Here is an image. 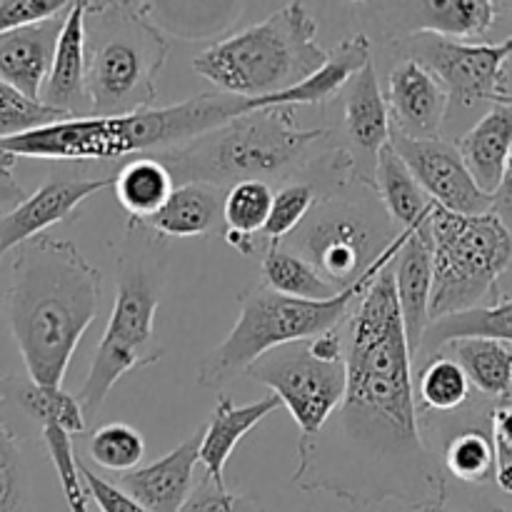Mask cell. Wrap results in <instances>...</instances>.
<instances>
[{
  "label": "cell",
  "mask_w": 512,
  "mask_h": 512,
  "mask_svg": "<svg viewBox=\"0 0 512 512\" xmlns=\"http://www.w3.org/2000/svg\"><path fill=\"white\" fill-rule=\"evenodd\" d=\"M428 233L433 253L430 323L495 295L500 275L510 268L512 235L493 213L458 215L433 205Z\"/></svg>",
  "instance_id": "obj_9"
},
{
  "label": "cell",
  "mask_w": 512,
  "mask_h": 512,
  "mask_svg": "<svg viewBox=\"0 0 512 512\" xmlns=\"http://www.w3.org/2000/svg\"><path fill=\"white\" fill-rule=\"evenodd\" d=\"M63 118H68V115L45 108V105L35 103V100H28L18 90H13L0 80V140L43 128V125L58 123Z\"/></svg>",
  "instance_id": "obj_39"
},
{
  "label": "cell",
  "mask_w": 512,
  "mask_h": 512,
  "mask_svg": "<svg viewBox=\"0 0 512 512\" xmlns=\"http://www.w3.org/2000/svg\"><path fill=\"white\" fill-rule=\"evenodd\" d=\"M490 213H493L495 218H498L512 235V150H510L508 160H505V168H503V175H500L498 190L493 193V208H490Z\"/></svg>",
  "instance_id": "obj_44"
},
{
  "label": "cell",
  "mask_w": 512,
  "mask_h": 512,
  "mask_svg": "<svg viewBox=\"0 0 512 512\" xmlns=\"http://www.w3.org/2000/svg\"><path fill=\"white\" fill-rule=\"evenodd\" d=\"M248 378L273 390L280 405L288 408L300 430L295 458L298 465L308 458L310 448L323 433L325 423L333 418L345 395V360L325 363L310 353L305 343L283 345L250 365Z\"/></svg>",
  "instance_id": "obj_11"
},
{
  "label": "cell",
  "mask_w": 512,
  "mask_h": 512,
  "mask_svg": "<svg viewBox=\"0 0 512 512\" xmlns=\"http://www.w3.org/2000/svg\"><path fill=\"white\" fill-rule=\"evenodd\" d=\"M325 135V128H300L293 108H263L153 158L168 168L175 188L203 183L223 190L245 180L270 185L308 170L310 150Z\"/></svg>",
  "instance_id": "obj_4"
},
{
  "label": "cell",
  "mask_w": 512,
  "mask_h": 512,
  "mask_svg": "<svg viewBox=\"0 0 512 512\" xmlns=\"http://www.w3.org/2000/svg\"><path fill=\"white\" fill-rule=\"evenodd\" d=\"M345 193L320 198L285 243L338 290L353 285L400 233L390 228L378 195L355 203Z\"/></svg>",
  "instance_id": "obj_10"
},
{
  "label": "cell",
  "mask_w": 512,
  "mask_h": 512,
  "mask_svg": "<svg viewBox=\"0 0 512 512\" xmlns=\"http://www.w3.org/2000/svg\"><path fill=\"white\" fill-rule=\"evenodd\" d=\"M23 198L25 190L20 188L18 180H0V215L13 210Z\"/></svg>",
  "instance_id": "obj_45"
},
{
  "label": "cell",
  "mask_w": 512,
  "mask_h": 512,
  "mask_svg": "<svg viewBox=\"0 0 512 512\" xmlns=\"http://www.w3.org/2000/svg\"><path fill=\"white\" fill-rule=\"evenodd\" d=\"M278 408L280 403L273 393L245 405L233 403L228 395H220L218 405L210 415V423L203 428V440H200V465L205 468V478L213 480L218 488H228L225 465H228L233 450L250 430L258 428Z\"/></svg>",
  "instance_id": "obj_23"
},
{
  "label": "cell",
  "mask_w": 512,
  "mask_h": 512,
  "mask_svg": "<svg viewBox=\"0 0 512 512\" xmlns=\"http://www.w3.org/2000/svg\"><path fill=\"white\" fill-rule=\"evenodd\" d=\"M223 190L203 183L178 185L163 208L143 223H130L163 238H195L205 235L223 218Z\"/></svg>",
  "instance_id": "obj_26"
},
{
  "label": "cell",
  "mask_w": 512,
  "mask_h": 512,
  "mask_svg": "<svg viewBox=\"0 0 512 512\" xmlns=\"http://www.w3.org/2000/svg\"><path fill=\"white\" fill-rule=\"evenodd\" d=\"M103 275L70 240L38 235L18 248L5 318L30 380L63 388L75 350L100 310Z\"/></svg>",
  "instance_id": "obj_2"
},
{
  "label": "cell",
  "mask_w": 512,
  "mask_h": 512,
  "mask_svg": "<svg viewBox=\"0 0 512 512\" xmlns=\"http://www.w3.org/2000/svg\"><path fill=\"white\" fill-rule=\"evenodd\" d=\"M273 188L260 180H245L225 190L223 220L228 230L243 235H260L273 208Z\"/></svg>",
  "instance_id": "obj_34"
},
{
  "label": "cell",
  "mask_w": 512,
  "mask_h": 512,
  "mask_svg": "<svg viewBox=\"0 0 512 512\" xmlns=\"http://www.w3.org/2000/svg\"><path fill=\"white\" fill-rule=\"evenodd\" d=\"M110 185H113V178L45 180L33 195H25L13 210L0 215V260L10 250L43 235V230H48L50 225L68 220L85 200L93 198L100 190L110 188Z\"/></svg>",
  "instance_id": "obj_15"
},
{
  "label": "cell",
  "mask_w": 512,
  "mask_h": 512,
  "mask_svg": "<svg viewBox=\"0 0 512 512\" xmlns=\"http://www.w3.org/2000/svg\"><path fill=\"white\" fill-rule=\"evenodd\" d=\"M413 512H455L448 505V485H445V480L438 485V490H435L428 500L415 505Z\"/></svg>",
  "instance_id": "obj_46"
},
{
  "label": "cell",
  "mask_w": 512,
  "mask_h": 512,
  "mask_svg": "<svg viewBox=\"0 0 512 512\" xmlns=\"http://www.w3.org/2000/svg\"><path fill=\"white\" fill-rule=\"evenodd\" d=\"M405 240V230H400L398 238L383 250L378 260L355 280L353 285L340 290L330 300H295L285 295L273 293L265 285H253L240 295V315L235 320L228 338L210 350L195 370V380L203 388H220L233 378H240L250 370L255 360L265 353L283 345L305 343L328 330L340 328L360 295L368 290L375 275L393 263L400 245Z\"/></svg>",
  "instance_id": "obj_5"
},
{
  "label": "cell",
  "mask_w": 512,
  "mask_h": 512,
  "mask_svg": "<svg viewBox=\"0 0 512 512\" xmlns=\"http://www.w3.org/2000/svg\"><path fill=\"white\" fill-rule=\"evenodd\" d=\"M38 103L68 118L93 115L85 90V0L70 5Z\"/></svg>",
  "instance_id": "obj_19"
},
{
  "label": "cell",
  "mask_w": 512,
  "mask_h": 512,
  "mask_svg": "<svg viewBox=\"0 0 512 512\" xmlns=\"http://www.w3.org/2000/svg\"><path fill=\"white\" fill-rule=\"evenodd\" d=\"M390 148L438 208L458 215H485L493 198L475 185L458 148L448 140H410L390 130Z\"/></svg>",
  "instance_id": "obj_13"
},
{
  "label": "cell",
  "mask_w": 512,
  "mask_h": 512,
  "mask_svg": "<svg viewBox=\"0 0 512 512\" xmlns=\"http://www.w3.org/2000/svg\"><path fill=\"white\" fill-rule=\"evenodd\" d=\"M373 5V3H368ZM505 3L493 0H428V3H375L378 20L400 23L408 38L415 33H435L443 38H480L493 28Z\"/></svg>",
  "instance_id": "obj_16"
},
{
  "label": "cell",
  "mask_w": 512,
  "mask_h": 512,
  "mask_svg": "<svg viewBox=\"0 0 512 512\" xmlns=\"http://www.w3.org/2000/svg\"><path fill=\"white\" fill-rule=\"evenodd\" d=\"M163 290V263L153 253H125L118 265V293L93 355L78 403L85 420L98 415L115 383L133 370L163 360L155 345V313Z\"/></svg>",
  "instance_id": "obj_8"
},
{
  "label": "cell",
  "mask_w": 512,
  "mask_h": 512,
  "mask_svg": "<svg viewBox=\"0 0 512 512\" xmlns=\"http://www.w3.org/2000/svg\"><path fill=\"white\" fill-rule=\"evenodd\" d=\"M200 440H203V430L190 435L185 443H180L155 463L123 473L115 485L148 512H180L195 488L193 480L195 465H200Z\"/></svg>",
  "instance_id": "obj_17"
},
{
  "label": "cell",
  "mask_w": 512,
  "mask_h": 512,
  "mask_svg": "<svg viewBox=\"0 0 512 512\" xmlns=\"http://www.w3.org/2000/svg\"><path fill=\"white\" fill-rule=\"evenodd\" d=\"M493 423L495 483L505 495H512V405H500L490 415Z\"/></svg>",
  "instance_id": "obj_41"
},
{
  "label": "cell",
  "mask_w": 512,
  "mask_h": 512,
  "mask_svg": "<svg viewBox=\"0 0 512 512\" xmlns=\"http://www.w3.org/2000/svg\"><path fill=\"white\" fill-rule=\"evenodd\" d=\"M418 398L425 410L453 413L470 398V383L463 368L445 353L428 358L418 378Z\"/></svg>",
  "instance_id": "obj_32"
},
{
  "label": "cell",
  "mask_w": 512,
  "mask_h": 512,
  "mask_svg": "<svg viewBox=\"0 0 512 512\" xmlns=\"http://www.w3.org/2000/svg\"><path fill=\"white\" fill-rule=\"evenodd\" d=\"M40 438H43L45 450H48L50 460L58 473L60 488H63L65 503L70 512H90L85 503V488L78 473V450L73 448V438L58 425H43L40 428Z\"/></svg>",
  "instance_id": "obj_38"
},
{
  "label": "cell",
  "mask_w": 512,
  "mask_h": 512,
  "mask_svg": "<svg viewBox=\"0 0 512 512\" xmlns=\"http://www.w3.org/2000/svg\"><path fill=\"white\" fill-rule=\"evenodd\" d=\"M345 133L355 148L360 175L370 180L375 158L390 143V115L373 60L345 85ZM373 183V180H370Z\"/></svg>",
  "instance_id": "obj_21"
},
{
  "label": "cell",
  "mask_w": 512,
  "mask_h": 512,
  "mask_svg": "<svg viewBox=\"0 0 512 512\" xmlns=\"http://www.w3.org/2000/svg\"><path fill=\"white\" fill-rule=\"evenodd\" d=\"M0 512H28V468L23 443L10 430L0 405Z\"/></svg>",
  "instance_id": "obj_36"
},
{
  "label": "cell",
  "mask_w": 512,
  "mask_h": 512,
  "mask_svg": "<svg viewBox=\"0 0 512 512\" xmlns=\"http://www.w3.org/2000/svg\"><path fill=\"white\" fill-rule=\"evenodd\" d=\"M455 148L475 185L493 198L512 150V105L493 103V108L458 140Z\"/></svg>",
  "instance_id": "obj_24"
},
{
  "label": "cell",
  "mask_w": 512,
  "mask_h": 512,
  "mask_svg": "<svg viewBox=\"0 0 512 512\" xmlns=\"http://www.w3.org/2000/svg\"><path fill=\"white\" fill-rule=\"evenodd\" d=\"M180 512H263V508L250 495L230 493L228 488H218L213 480L203 478Z\"/></svg>",
  "instance_id": "obj_40"
},
{
  "label": "cell",
  "mask_w": 512,
  "mask_h": 512,
  "mask_svg": "<svg viewBox=\"0 0 512 512\" xmlns=\"http://www.w3.org/2000/svg\"><path fill=\"white\" fill-rule=\"evenodd\" d=\"M320 195L318 190L310 183H295L288 180L278 193L273 195V208H270L268 223L263 228V238L268 243H280V240L288 238L290 233L300 228L308 213L313 210V205L318 203Z\"/></svg>",
  "instance_id": "obj_37"
},
{
  "label": "cell",
  "mask_w": 512,
  "mask_h": 512,
  "mask_svg": "<svg viewBox=\"0 0 512 512\" xmlns=\"http://www.w3.org/2000/svg\"><path fill=\"white\" fill-rule=\"evenodd\" d=\"M78 473H80V480H83L85 493L95 500V505H98L100 512H148L143 505L135 503L128 493H123L118 485L100 478L98 473H93V470L80 460V455H78Z\"/></svg>",
  "instance_id": "obj_43"
},
{
  "label": "cell",
  "mask_w": 512,
  "mask_h": 512,
  "mask_svg": "<svg viewBox=\"0 0 512 512\" xmlns=\"http://www.w3.org/2000/svg\"><path fill=\"white\" fill-rule=\"evenodd\" d=\"M263 285L273 293L295 300H330L340 293L313 265L280 243H270L260 265Z\"/></svg>",
  "instance_id": "obj_31"
},
{
  "label": "cell",
  "mask_w": 512,
  "mask_h": 512,
  "mask_svg": "<svg viewBox=\"0 0 512 512\" xmlns=\"http://www.w3.org/2000/svg\"><path fill=\"white\" fill-rule=\"evenodd\" d=\"M70 8L68 0H0V35L40 23Z\"/></svg>",
  "instance_id": "obj_42"
},
{
  "label": "cell",
  "mask_w": 512,
  "mask_h": 512,
  "mask_svg": "<svg viewBox=\"0 0 512 512\" xmlns=\"http://www.w3.org/2000/svg\"><path fill=\"white\" fill-rule=\"evenodd\" d=\"M453 353L470 388L488 398L503 400L512 393V348L493 340H453L443 348Z\"/></svg>",
  "instance_id": "obj_30"
},
{
  "label": "cell",
  "mask_w": 512,
  "mask_h": 512,
  "mask_svg": "<svg viewBox=\"0 0 512 512\" xmlns=\"http://www.w3.org/2000/svg\"><path fill=\"white\" fill-rule=\"evenodd\" d=\"M390 268H393L395 300H398L400 320H403V333L415 358L430 325V293H433L430 233L405 230V240Z\"/></svg>",
  "instance_id": "obj_20"
},
{
  "label": "cell",
  "mask_w": 512,
  "mask_h": 512,
  "mask_svg": "<svg viewBox=\"0 0 512 512\" xmlns=\"http://www.w3.org/2000/svg\"><path fill=\"white\" fill-rule=\"evenodd\" d=\"M115 198L130 215V223H143L158 213L175 190L168 168L153 155H135L113 175Z\"/></svg>",
  "instance_id": "obj_29"
},
{
  "label": "cell",
  "mask_w": 512,
  "mask_h": 512,
  "mask_svg": "<svg viewBox=\"0 0 512 512\" xmlns=\"http://www.w3.org/2000/svg\"><path fill=\"white\" fill-rule=\"evenodd\" d=\"M345 395L290 483L358 510H413L443 483L418 425L413 353L403 333L393 268L385 265L345 318Z\"/></svg>",
  "instance_id": "obj_1"
},
{
  "label": "cell",
  "mask_w": 512,
  "mask_h": 512,
  "mask_svg": "<svg viewBox=\"0 0 512 512\" xmlns=\"http://www.w3.org/2000/svg\"><path fill=\"white\" fill-rule=\"evenodd\" d=\"M390 130L410 140H438L443 135L450 98L430 70L400 58L388 75L385 95Z\"/></svg>",
  "instance_id": "obj_14"
},
{
  "label": "cell",
  "mask_w": 512,
  "mask_h": 512,
  "mask_svg": "<svg viewBox=\"0 0 512 512\" xmlns=\"http://www.w3.org/2000/svg\"><path fill=\"white\" fill-rule=\"evenodd\" d=\"M68 10L70 8H65L53 18L0 35V80L35 103L53 65L55 45H58Z\"/></svg>",
  "instance_id": "obj_18"
},
{
  "label": "cell",
  "mask_w": 512,
  "mask_h": 512,
  "mask_svg": "<svg viewBox=\"0 0 512 512\" xmlns=\"http://www.w3.org/2000/svg\"><path fill=\"white\" fill-rule=\"evenodd\" d=\"M493 103H505V105H512V95H498V98H493Z\"/></svg>",
  "instance_id": "obj_49"
},
{
  "label": "cell",
  "mask_w": 512,
  "mask_h": 512,
  "mask_svg": "<svg viewBox=\"0 0 512 512\" xmlns=\"http://www.w3.org/2000/svg\"><path fill=\"white\" fill-rule=\"evenodd\" d=\"M88 455L100 468L123 475L140 468L145 458V440L128 423H105L90 435Z\"/></svg>",
  "instance_id": "obj_33"
},
{
  "label": "cell",
  "mask_w": 512,
  "mask_h": 512,
  "mask_svg": "<svg viewBox=\"0 0 512 512\" xmlns=\"http://www.w3.org/2000/svg\"><path fill=\"white\" fill-rule=\"evenodd\" d=\"M370 50L373 43L365 33H355L345 38L333 53H328V60L320 70L300 80L293 88L283 93L268 95V98L250 100V110L263 108H295V105H325L343 93L345 85L358 75L365 65L370 63Z\"/></svg>",
  "instance_id": "obj_22"
},
{
  "label": "cell",
  "mask_w": 512,
  "mask_h": 512,
  "mask_svg": "<svg viewBox=\"0 0 512 512\" xmlns=\"http://www.w3.org/2000/svg\"><path fill=\"white\" fill-rule=\"evenodd\" d=\"M445 468L460 483L483 485L495 473L493 440L483 430H463L445 448Z\"/></svg>",
  "instance_id": "obj_35"
},
{
  "label": "cell",
  "mask_w": 512,
  "mask_h": 512,
  "mask_svg": "<svg viewBox=\"0 0 512 512\" xmlns=\"http://www.w3.org/2000/svg\"><path fill=\"white\" fill-rule=\"evenodd\" d=\"M250 100L225 93H200L165 108H145L125 115H85L10 135L0 150L13 158L35 160H118L128 155H155L180 148L240 115Z\"/></svg>",
  "instance_id": "obj_3"
},
{
  "label": "cell",
  "mask_w": 512,
  "mask_h": 512,
  "mask_svg": "<svg viewBox=\"0 0 512 512\" xmlns=\"http://www.w3.org/2000/svg\"><path fill=\"white\" fill-rule=\"evenodd\" d=\"M0 405H13L40 428L58 425L70 438L88 430V420L75 395L65 393L63 388L35 383L28 375H0Z\"/></svg>",
  "instance_id": "obj_27"
},
{
  "label": "cell",
  "mask_w": 512,
  "mask_h": 512,
  "mask_svg": "<svg viewBox=\"0 0 512 512\" xmlns=\"http://www.w3.org/2000/svg\"><path fill=\"white\" fill-rule=\"evenodd\" d=\"M170 43L148 3L85 0V90L93 115L153 108Z\"/></svg>",
  "instance_id": "obj_7"
},
{
  "label": "cell",
  "mask_w": 512,
  "mask_h": 512,
  "mask_svg": "<svg viewBox=\"0 0 512 512\" xmlns=\"http://www.w3.org/2000/svg\"><path fill=\"white\" fill-rule=\"evenodd\" d=\"M400 58H410L438 78L450 103L473 108L493 103L500 93L505 63L512 58V35L500 43H468L435 33H415L390 40Z\"/></svg>",
  "instance_id": "obj_12"
},
{
  "label": "cell",
  "mask_w": 512,
  "mask_h": 512,
  "mask_svg": "<svg viewBox=\"0 0 512 512\" xmlns=\"http://www.w3.org/2000/svg\"><path fill=\"white\" fill-rule=\"evenodd\" d=\"M473 512H512V508H508V505L493 503V500H483V503L475 505Z\"/></svg>",
  "instance_id": "obj_48"
},
{
  "label": "cell",
  "mask_w": 512,
  "mask_h": 512,
  "mask_svg": "<svg viewBox=\"0 0 512 512\" xmlns=\"http://www.w3.org/2000/svg\"><path fill=\"white\" fill-rule=\"evenodd\" d=\"M498 95H512V58L505 63V70H503V80H500V93ZM495 95V98H498Z\"/></svg>",
  "instance_id": "obj_47"
},
{
  "label": "cell",
  "mask_w": 512,
  "mask_h": 512,
  "mask_svg": "<svg viewBox=\"0 0 512 512\" xmlns=\"http://www.w3.org/2000/svg\"><path fill=\"white\" fill-rule=\"evenodd\" d=\"M373 190L380 205L400 230L408 233H428V220L433 213V200L423 193L403 160L398 158L390 143L378 153L373 165Z\"/></svg>",
  "instance_id": "obj_25"
},
{
  "label": "cell",
  "mask_w": 512,
  "mask_h": 512,
  "mask_svg": "<svg viewBox=\"0 0 512 512\" xmlns=\"http://www.w3.org/2000/svg\"><path fill=\"white\" fill-rule=\"evenodd\" d=\"M453 340H493V343L512 345V298L475 305L463 313L433 320L425 330L420 350L428 358H435Z\"/></svg>",
  "instance_id": "obj_28"
},
{
  "label": "cell",
  "mask_w": 512,
  "mask_h": 512,
  "mask_svg": "<svg viewBox=\"0 0 512 512\" xmlns=\"http://www.w3.org/2000/svg\"><path fill=\"white\" fill-rule=\"evenodd\" d=\"M328 50L318 43V20L305 3H285L263 23L218 40L193 58V70L218 93L268 98L320 70Z\"/></svg>",
  "instance_id": "obj_6"
}]
</instances>
